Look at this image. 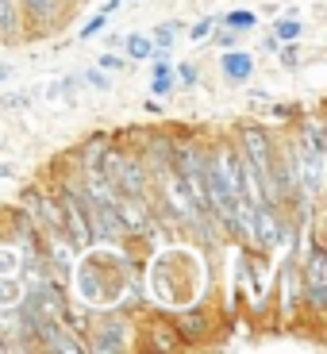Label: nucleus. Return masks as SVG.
I'll return each mask as SVG.
<instances>
[{"mask_svg":"<svg viewBox=\"0 0 327 354\" xmlns=\"http://www.w3.org/2000/svg\"><path fill=\"white\" fill-rule=\"evenodd\" d=\"M104 12H100V16L97 19H88V24H85V31H81V39H93V35H100V27H104Z\"/></svg>","mask_w":327,"mask_h":354,"instance_id":"nucleus-12","label":"nucleus"},{"mask_svg":"<svg viewBox=\"0 0 327 354\" xmlns=\"http://www.w3.org/2000/svg\"><path fill=\"white\" fill-rule=\"evenodd\" d=\"M12 270H16V254L0 250V274H12Z\"/></svg>","mask_w":327,"mask_h":354,"instance_id":"nucleus-14","label":"nucleus"},{"mask_svg":"<svg viewBox=\"0 0 327 354\" xmlns=\"http://www.w3.org/2000/svg\"><path fill=\"white\" fill-rule=\"evenodd\" d=\"M177 31H181V24H162V27H158V35H154V46H162V50H166V46L174 43Z\"/></svg>","mask_w":327,"mask_h":354,"instance_id":"nucleus-7","label":"nucleus"},{"mask_svg":"<svg viewBox=\"0 0 327 354\" xmlns=\"http://www.w3.org/2000/svg\"><path fill=\"white\" fill-rule=\"evenodd\" d=\"M169 85H174V81H169V73H154V93H169Z\"/></svg>","mask_w":327,"mask_h":354,"instance_id":"nucleus-13","label":"nucleus"},{"mask_svg":"<svg viewBox=\"0 0 327 354\" xmlns=\"http://www.w3.org/2000/svg\"><path fill=\"white\" fill-rule=\"evenodd\" d=\"M250 70H254V58L243 50H227L223 54V73H227V81H247Z\"/></svg>","mask_w":327,"mask_h":354,"instance_id":"nucleus-2","label":"nucleus"},{"mask_svg":"<svg viewBox=\"0 0 327 354\" xmlns=\"http://www.w3.org/2000/svg\"><path fill=\"white\" fill-rule=\"evenodd\" d=\"M12 301H19V285L8 274H0V304H12Z\"/></svg>","mask_w":327,"mask_h":354,"instance_id":"nucleus-6","label":"nucleus"},{"mask_svg":"<svg viewBox=\"0 0 327 354\" xmlns=\"http://www.w3.org/2000/svg\"><path fill=\"white\" fill-rule=\"evenodd\" d=\"M227 24L231 27H254V12H231Z\"/></svg>","mask_w":327,"mask_h":354,"instance_id":"nucleus-10","label":"nucleus"},{"mask_svg":"<svg viewBox=\"0 0 327 354\" xmlns=\"http://www.w3.org/2000/svg\"><path fill=\"white\" fill-rule=\"evenodd\" d=\"M324 250H312V258H308V285H312V301L316 304H324V297H327V289H324Z\"/></svg>","mask_w":327,"mask_h":354,"instance_id":"nucleus-3","label":"nucleus"},{"mask_svg":"<svg viewBox=\"0 0 327 354\" xmlns=\"http://www.w3.org/2000/svg\"><path fill=\"white\" fill-rule=\"evenodd\" d=\"M274 31H277V39H281V43H292V39L301 35V19H281Z\"/></svg>","mask_w":327,"mask_h":354,"instance_id":"nucleus-5","label":"nucleus"},{"mask_svg":"<svg viewBox=\"0 0 327 354\" xmlns=\"http://www.w3.org/2000/svg\"><path fill=\"white\" fill-rule=\"evenodd\" d=\"M115 8H120V0H108V4H104V16H112Z\"/></svg>","mask_w":327,"mask_h":354,"instance_id":"nucleus-17","label":"nucleus"},{"mask_svg":"<svg viewBox=\"0 0 327 354\" xmlns=\"http://www.w3.org/2000/svg\"><path fill=\"white\" fill-rule=\"evenodd\" d=\"M243 142H247L250 166H254L258 174H265V169H270V139H265V131L262 127H247V131H243Z\"/></svg>","mask_w":327,"mask_h":354,"instance_id":"nucleus-1","label":"nucleus"},{"mask_svg":"<svg viewBox=\"0 0 327 354\" xmlns=\"http://www.w3.org/2000/svg\"><path fill=\"white\" fill-rule=\"evenodd\" d=\"M100 66H104V70H124V58H115V54H104V58H100Z\"/></svg>","mask_w":327,"mask_h":354,"instance_id":"nucleus-15","label":"nucleus"},{"mask_svg":"<svg viewBox=\"0 0 327 354\" xmlns=\"http://www.w3.org/2000/svg\"><path fill=\"white\" fill-rule=\"evenodd\" d=\"M212 27H216V19H200V24H196L193 31H189V39H193V43H200V39L212 35Z\"/></svg>","mask_w":327,"mask_h":354,"instance_id":"nucleus-9","label":"nucleus"},{"mask_svg":"<svg viewBox=\"0 0 327 354\" xmlns=\"http://www.w3.org/2000/svg\"><path fill=\"white\" fill-rule=\"evenodd\" d=\"M0 27H4V31L16 27V8H12V0H0Z\"/></svg>","mask_w":327,"mask_h":354,"instance_id":"nucleus-8","label":"nucleus"},{"mask_svg":"<svg viewBox=\"0 0 327 354\" xmlns=\"http://www.w3.org/2000/svg\"><path fill=\"white\" fill-rule=\"evenodd\" d=\"M151 50H154V43H151V39H142V35H131V39H127V54H131L135 62H142V58H151Z\"/></svg>","mask_w":327,"mask_h":354,"instance_id":"nucleus-4","label":"nucleus"},{"mask_svg":"<svg viewBox=\"0 0 327 354\" xmlns=\"http://www.w3.org/2000/svg\"><path fill=\"white\" fill-rule=\"evenodd\" d=\"M24 4L35 12V16H50V12H54V0H24Z\"/></svg>","mask_w":327,"mask_h":354,"instance_id":"nucleus-11","label":"nucleus"},{"mask_svg":"<svg viewBox=\"0 0 327 354\" xmlns=\"http://www.w3.org/2000/svg\"><path fill=\"white\" fill-rule=\"evenodd\" d=\"M4 177H12V166H0V181H4Z\"/></svg>","mask_w":327,"mask_h":354,"instance_id":"nucleus-18","label":"nucleus"},{"mask_svg":"<svg viewBox=\"0 0 327 354\" xmlns=\"http://www.w3.org/2000/svg\"><path fill=\"white\" fill-rule=\"evenodd\" d=\"M88 81H93L97 88H108V77H104V73H88Z\"/></svg>","mask_w":327,"mask_h":354,"instance_id":"nucleus-16","label":"nucleus"}]
</instances>
